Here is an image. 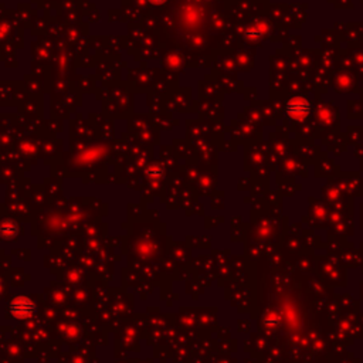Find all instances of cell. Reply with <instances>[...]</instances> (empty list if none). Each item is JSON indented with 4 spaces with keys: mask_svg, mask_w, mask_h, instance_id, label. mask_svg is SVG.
Instances as JSON below:
<instances>
[{
    "mask_svg": "<svg viewBox=\"0 0 363 363\" xmlns=\"http://www.w3.org/2000/svg\"><path fill=\"white\" fill-rule=\"evenodd\" d=\"M19 227L13 220H3L0 223V236L4 240H10L17 236Z\"/></svg>",
    "mask_w": 363,
    "mask_h": 363,
    "instance_id": "3",
    "label": "cell"
},
{
    "mask_svg": "<svg viewBox=\"0 0 363 363\" xmlns=\"http://www.w3.org/2000/svg\"><path fill=\"white\" fill-rule=\"evenodd\" d=\"M9 311L13 318L26 319V318H30L36 312V304H34L33 299H30L29 296L19 295L10 302Z\"/></svg>",
    "mask_w": 363,
    "mask_h": 363,
    "instance_id": "1",
    "label": "cell"
},
{
    "mask_svg": "<svg viewBox=\"0 0 363 363\" xmlns=\"http://www.w3.org/2000/svg\"><path fill=\"white\" fill-rule=\"evenodd\" d=\"M149 3H152L155 6H161L163 3H166V0H149Z\"/></svg>",
    "mask_w": 363,
    "mask_h": 363,
    "instance_id": "4",
    "label": "cell"
},
{
    "mask_svg": "<svg viewBox=\"0 0 363 363\" xmlns=\"http://www.w3.org/2000/svg\"><path fill=\"white\" fill-rule=\"evenodd\" d=\"M311 111V105L306 99L302 98H295V99H291L287 104V112L289 116L295 118V119H302L309 115Z\"/></svg>",
    "mask_w": 363,
    "mask_h": 363,
    "instance_id": "2",
    "label": "cell"
}]
</instances>
